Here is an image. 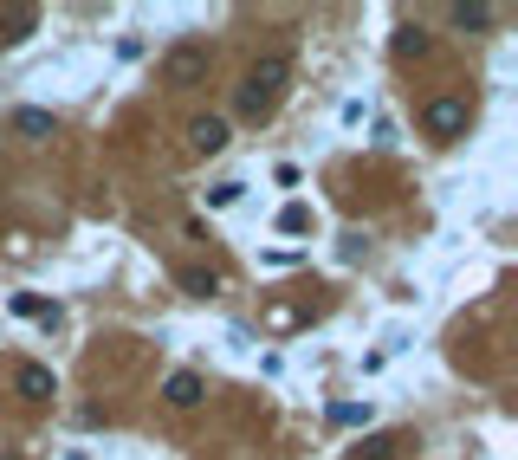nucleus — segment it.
Returning <instances> with one entry per match:
<instances>
[{
  "label": "nucleus",
  "instance_id": "obj_1",
  "mask_svg": "<svg viewBox=\"0 0 518 460\" xmlns=\"http://www.w3.org/2000/svg\"><path fill=\"white\" fill-rule=\"evenodd\" d=\"M285 78H292V59H285V52H266L247 72V85H240V117H266L272 104H279Z\"/></svg>",
  "mask_w": 518,
  "mask_h": 460
},
{
  "label": "nucleus",
  "instance_id": "obj_2",
  "mask_svg": "<svg viewBox=\"0 0 518 460\" xmlns=\"http://www.w3.org/2000/svg\"><path fill=\"white\" fill-rule=\"evenodd\" d=\"M467 98H454V91H447V98H428V111H421V130H428L434 143H454V137H467Z\"/></svg>",
  "mask_w": 518,
  "mask_h": 460
},
{
  "label": "nucleus",
  "instance_id": "obj_12",
  "mask_svg": "<svg viewBox=\"0 0 518 460\" xmlns=\"http://www.w3.org/2000/svg\"><path fill=\"white\" fill-rule=\"evenodd\" d=\"M331 422H337V428H357V422H370V402H331Z\"/></svg>",
  "mask_w": 518,
  "mask_h": 460
},
{
  "label": "nucleus",
  "instance_id": "obj_15",
  "mask_svg": "<svg viewBox=\"0 0 518 460\" xmlns=\"http://www.w3.org/2000/svg\"><path fill=\"white\" fill-rule=\"evenodd\" d=\"M389 454H395V435H370V441L357 448V460H389Z\"/></svg>",
  "mask_w": 518,
  "mask_h": 460
},
{
  "label": "nucleus",
  "instance_id": "obj_7",
  "mask_svg": "<svg viewBox=\"0 0 518 460\" xmlns=\"http://www.w3.org/2000/svg\"><path fill=\"white\" fill-rule=\"evenodd\" d=\"M33 26H39V7H13V13H0V39H7V46L33 39Z\"/></svg>",
  "mask_w": 518,
  "mask_h": 460
},
{
  "label": "nucleus",
  "instance_id": "obj_8",
  "mask_svg": "<svg viewBox=\"0 0 518 460\" xmlns=\"http://www.w3.org/2000/svg\"><path fill=\"white\" fill-rule=\"evenodd\" d=\"M13 137L46 143V137H52V111H13Z\"/></svg>",
  "mask_w": 518,
  "mask_h": 460
},
{
  "label": "nucleus",
  "instance_id": "obj_3",
  "mask_svg": "<svg viewBox=\"0 0 518 460\" xmlns=\"http://www.w3.org/2000/svg\"><path fill=\"white\" fill-rule=\"evenodd\" d=\"M201 78H208V46L182 39V46L162 52V85H201Z\"/></svg>",
  "mask_w": 518,
  "mask_h": 460
},
{
  "label": "nucleus",
  "instance_id": "obj_16",
  "mask_svg": "<svg viewBox=\"0 0 518 460\" xmlns=\"http://www.w3.org/2000/svg\"><path fill=\"white\" fill-rule=\"evenodd\" d=\"M234 201H240V182H214L208 188V208H234Z\"/></svg>",
  "mask_w": 518,
  "mask_h": 460
},
{
  "label": "nucleus",
  "instance_id": "obj_11",
  "mask_svg": "<svg viewBox=\"0 0 518 460\" xmlns=\"http://www.w3.org/2000/svg\"><path fill=\"white\" fill-rule=\"evenodd\" d=\"M13 311H20V318H46V324H59V305L33 299V292H20V299H13Z\"/></svg>",
  "mask_w": 518,
  "mask_h": 460
},
{
  "label": "nucleus",
  "instance_id": "obj_13",
  "mask_svg": "<svg viewBox=\"0 0 518 460\" xmlns=\"http://www.w3.org/2000/svg\"><path fill=\"white\" fill-rule=\"evenodd\" d=\"M415 52H428V39H421V26H402L395 33V59H415Z\"/></svg>",
  "mask_w": 518,
  "mask_h": 460
},
{
  "label": "nucleus",
  "instance_id": "obj_6",
  "mask_svg": "<svg viewBox=\"0 0 518 460\" xmlns=\"http://www.w3.org/2000/svg\"><path fill=\"white\" fill-rule=\"evenodd\" d=\"M162 396H169V409H195V402H201V376L195 370H175Z\"/></svg>",
  "mask_w": 518,
  "mask_h": 460
},
{
  "label": "nucleus",
  "instance_id": "obj_14",
  "mask_svg": "<svg viewBox=\"0 0 518 460\" xmlns=\"http://www.w3.org/2000/svg\"><path fill=\"white\" fill-rule=\"evenodd\" d=\"M305 227H311V208H305V201H292V208L279 214V234H305Z\"/></svg>",
  "mask_w": 518,
  "mask_h": 460
},
{
  "label": "nucleus",
  "instance_id": "obj_10",
  "mask_svg": "<svg viewBox=\"0 0 518 460\" xmlns=\"http://www.w3.org/2000/svg\"><path fill=\"white\" fill-rule=\"evenodd\" d=\"M182 292H188V299H214V292H221V273H208V266H188V273H182Z\"/></svg>",
  "mask_w": 518,
  "mask_h": 460
},
{
  "label": "nucleus",
  "instance_id": "obj_5",
  "mask_svg": "<svg viewBox=\"0 0 518 460\" xmlns=\"http://www.w3.org/2000/svg\"><path fill=\"white\" fill-rule=\"evenodd\" d=\"M188 143H195L201 156H221L227 150V124L221 117H195V124H188Z\"/></svg>",
  "mask_w": 518,
  "mask_h": 460
},
{
  "label": "nucleus",
  "instance_id": "obj_4",
  "mask_svg": "<svg viewBox=\"0 0 518 460\" xmlns=\"http://www.w3.org/2000/svg\"><path fill=\"white\" fill-rule=\"evenodd\" d=\"M13 389L33 396V402H46V396H59V376H52L46 363H20V370H13Z\"/></svg>",
  "mask_w": 518,
  "mask_h": 460
},
{
  "label": "nucleus",
  "instance_id": "obj_9",
  "mask_svg": "<svg viewBox=\"0 0 518 460\" xmlns=\"http://www.w3.org/2000/svg\"><path fill=\"white\" fill-rule=\"evenodd\" d=\"M454 26H460V33H486V26H493V7H486V0H473V7L460 0V7H454Z\"/></svg>",
  "mask_w": 518,
  "mask_h": 460
}]
</instances>
